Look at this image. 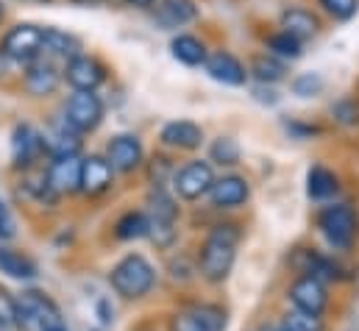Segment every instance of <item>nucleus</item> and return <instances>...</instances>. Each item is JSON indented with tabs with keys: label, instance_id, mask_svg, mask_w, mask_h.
<instances>
[{
	"label": "nucleus",
	"instance_id": "nucleus-1",
	"mask_svg": "<svg viewBox=\"0 0 359 331\" xmlns=\"http://www.w3.org/2000/svg\"><path fill=\"white\" fill-rule=\"evenodd\" d=\"M237 245H240V229L237 226H231V223L215 226L212 234L206 237L203 248H201V262H198L201 276L212 284H220L234 267Z\"/></svg>",
	"mask_w": 359,
	"mask_h": 331
},
{
	"label": "nucleus",
	"instance_id": "nucleus-2",
	"mask_svg": "<svg viewBox=\"0 0 359 331\" xmlns=\"http://www.w3.org/2000/svg\"><path fill=\"white\" fill-rule=\"evenodd\" d=\"M114 292H120L123 298H142L154 290L156 284V270L154 264L140 256V253H128L123 256L114 267H111V276H109Z\"/></svg>",
	"mask_w": 359,
	"mask_h": 331
},
{
	"label": "nucleus",
	"instance_id": "nucleus-3",
	"mask_svg": "<svg viewBox=\"0 0 359 331\" xmlns=\"http://www.w3.org/2000/svg\"><path fill=\"white\" fill-rule=\"evenodd\" d=\"M17 326H28L34 331H67L59 306L36 290L22 292V298L17 301Z\"/></svg>",
	"mask_w": 359,
	"mask_h": 331
},
{
	"label": "nucleus",
	"instance_id": "nucleus-4",
	"mask_svg": "<svg viewBox=\"0 0 359 331\" xmlns=\"http://www.w3.org/2000/svg\"><path fill=\"white\" fill-rule=\"evenodd\" d=\"M145 217H148V237L159 248H170L176 243V220H179L176 201L165 189H156L148 201V215Z\"/></svg>",
	"mask_w": 359,
	"mask_h": 331
},
{
	"label": "nucleus",
	"instance_id": "nucleus-5",
	"mask_svg": "<svg viewBox=\"0 0 359 331\" xmlns=\"http://www.w3.org/2000/svg\"><path fill=\"white\" fill-rule=\"evenodd\" d=\"M318 226L323 231V237L329 240L332 248H351L354 240H357V212L346 203H334V206H326L320 215H318Z\"/></svg>",
	"mask_w": 359,
	"mask_h": 331
},
{
	"label": "nucleus",
	"instance_id": "nucleus-6",
	"mask_svg": "<svg viewBox=\"0 0 359 331\" xmlns=\"http://www.w3.org/2000/svg\"><path fill=\"white\" fill-rule=\"evenodd\" d=\"M103 120V100L95 92H76L65 106V126L76 134H90Z\"/></svg>",
	"mask_w": 359,
	"mask_h": 331
},
{
	"label": "nucleus",
	"instance_id": "nucleus-7",
	"mask_svg": "<svg viewBox=\"0 0 359 331\" xmlns=\"http://www.w3.org/2000/svg\"><path fill=\"white\" fill-rule=\"evenodd\" d=\"M42 36H45V28L39 25H31V22H20L14 25L6 39H3V53L14 62H34L42 56Z\"/></svg>",
	"mask_w": 359,
	"mask_h": 331
},
{
	"label": "nucleus",
	"instance_id": "nucleus-8",
	"mask_svg": "<svg viewBox=\"0 0 359 331\" xmlns=\"http://www.w3.org/2000/svg\"><path fill=\"white\" fill-rule=\"evenodd\" d=\"M215 184V173L209 162H189L187 167H181L173 178V187H176V195L184 201H198L203 198Z\"/></svg>",
	"mask_w": 359,
	"mask_h": 331
},
{
	"label": "nucleus",
	"instance_id": "nucleus-9",
	"mask_svg": "<svg viewBox=\"0 0 359 331\" xmlns=\"http://www.w3.org/2000/svg\"><path fill=\"white\" fill-rule=\"evenodd\" d=\"M290 301L298 312H306V315H323L326 304H329V292L323 287L320 278H312V276H301L292 287H290Z\"/></svg>",
	"mask_w": 359,
	"mask_h": 331
},
{
	"label": "nucleus",
	"instance_id": "nucleus-10",
	"mask_svg": "<svg viewBox=\"0 0 359 331\" xmlns=\"http://www.w3.org/2000/svg\"><path fill=\"white\" fill-rule=\"evenodd\" d=\"M65 79L76 92H95L100 83L106 81V67L95 56H76L65 67Z\"/></svg>",
	"mask_w": 359,
	"mask_h": 331
},
{
	"label": "nucleus",
	"instance_id": "nucleus-11",
	"mask_svg": "<svg viewBox=\"0 0 359 331\" xmlns=\"http://www.w3.org/2000/svg\"><path fill=\"white\" fill-rule=\"evenodd\" d=\"M106 162L117 173H131L142 165V142L134 134H120L106 148Z\"/></svg>",
	"mask_w": 359,
	"mask_h": 331
},
{
	"label": "nucleus",
	"instance_id": "nucleus-12",
	"mask_svg": "<svg viewBox=\"0 0 359 331\" xmlns=\"http://www.w3.org/2000/svg\"><path fill=\"white\" fill-rule=\"evenodd\" d=\"M48 187L50 192L59 195H70L81 189V159L79 156H67V159H56L48 170Z\"/></svg>",
	"mask_w": 359,
	"mask_h": 331
},
{
	"label": "nucleus",
	"instance_id": "nucleus-13",
	"mask_svg": "<svg viewBox=\"0 0 359 331\" xmlns=\"http://www.w3.org/2000/svg\"><path fill=\"white\" fill-rule=\"evenodd\" d=\"M209 195H212V203L217 209H234V206H243L248 201L251 187L240 175H223V178H215Z\"/></svg>",
	"mask_w": 359,
	"mask_h": 331
},
{
	"label": "nucleus",
	"instance_id": "nucleus-14",
	"mask_svg": "<svg viewBox=\"0 0 359 331\" xmlns=\"http://www.w3.org/2000/svg\"><path fill=\"white\" fill-rule=\"evenodd\" d=\"M45 151V142H42V134L31 126H17L14 128V137H11V156H14V165L17 167H31Z\"/></svg>",
	"mask_w": 359,
	"mask_h": 331
},
{
	"label": "nucleus",
	"instance_id": "nucleus-15",
	"mask_svg": "<svg viewBox=\"0 0 359 331\" xmlns=\"http://www.w3.org/2000/svg\"><path fill=\"white\" fill-rule=\"evenodd\" d=\"M203 65H206V73H209L215 81L229 83V86H243L245 79H248V73H245L243 62H240L237 56L226 53V50H217V53L206 56V62H203Z\"/></svg>",
	"mask_w": 359,
	"mask_h": 331
},
{
	"label": "nucleus",
	"instance_id": "nucleus-16",
	"mask_svg": "<svg viewBox=\"0 0 359 331\" xmlns=\"http://www.w3.org/2000/svg\"><path fill=\"white\" fill-rule=\"evenodd\" d=\"M59 70H56V65L50 62V59H45V56H39V59H34V62H28V70H25V89L31 92V95H53L56 92V86H59Z\"/></svg>",
	"mask_w": 359,
	"mask_h": 331
},
{
	"label": "nucleus",
	"instance_id": "nucleus-17",
	"mask_svg": "<svg viewBox=\"0 0 359 331\" xmlns=\"http://www.w3.org/2000/svg\"><path fill=\"white\" fill-rule=\"evenodd\" d=\"M111 178H114V170L103 156H90L81 162V189L87 195L106 192L111 187Z\"/></svg>",
	"mask_w": 359,
	"mask_h": 331
},
{
	"label": "nucleus",
	"instance_id": "nucleus-18",
	"mask_svg": "<svg viewBox=\"0 0 359 331\" xmlns=\"http://www.w3.org/2000/svg\"><path fill=\"white\" fill-rule=\"evenodd\" d=\"M201 140H203L201 126H195V123H189V120H173V123H168V126L162 128V142H165L168 148L192 151V148L201 145Z\"/></svg>",
	"mask_w": 359,
	"mask_h": 331
},
{
	"label": "nucleus",
	"instance_id": "nucleus-19",
	"mask_svg": "<svg viewBox=\"0 0 359 331\" xmlns=\"http://www.w3.org/2000/svg\"><path fill=\"white\" fill-rule=\"evenodd\" d=\"M42 56H56V59H76L81 56V42L67 34V31H59V28H45V36H42Z\"/></svg>",
	"mask_w": 359,
	"mask_h": 331
},
{
	"label": "nucleus",
	"instance_id": "nucleus-20",
	"mask_svg": "<svg viewBox=\"0 0 359 331\" xmlns=\"http://www.w3.org/2000/svg\"><path fill=\"white\" fill-rule=\"evenodd\" d=\"M318 28H320L318 17H315L312 11H306V8H287V11L281 14V31L290 34L292 39H298V42L315 36Z\"/></svg>",
	"mask_w": 359,
	"mask_h": 331
},
{
	"label": "nucleus",
	"instance_id": "nucleus-21",
	"mask_svg": "<svg viewBox=\"0 0 359 331\" xmlns=\"http://www.w3.org/2000/svg\"><path fill=\"white\" fill-rule=\"evenodd\" d=\"M42 142H45V151L48 154H53L56 159H67V156H79V151H81V140H79V134L76 131H70L67 126H62V128H56L53 134H42Z\"/></svg>",
	"mask_w": 359,
	"mask_h": 331
},
{
	"label": "nucleus",
	"instance_id": "nucleus-22",
	"mask_svg": "<svg viewBox=\"0 0 359 331\" xmlns=\"http://www.w3.org/2000/svg\"><path fill=\"white\" fill-rule=\"evenodd\" d=\"M170 50H173V59H179L181 65L187 67H198L206 62V48L198 36H189V34H179L173 42H170Z\"/></svg>",
	"mask_w": 359,
	"mask_h": 331
},
{
	"label": "nucleus",
	"instance_id": "nucleus-23",
	"mask_svg": "<svg viewBox=\"0 0 359 331\" xmlns=\"http://www.w3.org/2000/svg\"><path fill=\"white\" fill-rule=\"evenodd\" d=\"M0 273H6L8 278H17V281H28V278H36V264L17 250L0 248Z\"/></svg>",
	"mask_w": 359,
	"mask_h": 331
},
{
	"label": "nucleus",
	"instance_id": "nucleus-24",
	"mask_svg": "<svg viewBox=\"0 0 359 331\" xmlns=\"http://www.w3.org/2000/svg\"><path fill=\"white\" fill-rule=\"evenodd\" d=\"M198 17L195 0H159V20L170 28H179L184 22H192Z\"/></svg>",
	"mask_w": 359,
	"mask_h": 331
},
{
	"label": "nucleus",
	"instance_id": "nucleus-25",
	"mask_svg": "<svg viewBox=\"0 0 359 331\" xmlns=\"http://www.w3.org/2000/svg\"><path fill=\"white\" fill-rule=\"evenodd\" d=\"M306 192H309V198H315V201L332 198V195L337 192V178H334V173L326 170V167H312L309 175H306Z\"/></svg>",
	"mask_w": 359,
	"mask_h": 331
},
{
	"label": "nucleus",
	"instance_id": "nucleus-26",
	"mask_svg": "<svg viewBox=\"0 0 359 331\" xmlns=\"http://www.w3.org/2000/svg\"><path fill=\"white\" fill-rule=\"evenodd\" d=\"M117 240H140L148 237V217L145 212H126L114 226Z\"/></svg>",
	"mask_w": 359,
	"mask_h": 331
},
{
	"label": "nucleus",
	"instance_id": "nucleus-27",
	"mask_svg": "<svg viewBox=\"0 0 359 331\" xmlns=\"http://www.w3.org/2000/svg\"><path fill=\"white\" fill-rule=\"evenodd\" d=\"M251 73H254V79H259L262 83H276L281 81L284 76H287V67H284V62H278L276 56H257L254 62H251Z\"/></svg>",
	"mask_w": 359,
	"mask_h": 331
},
{
	"label": "nucleus",
	"instance_id": "nucleus-28",
	"mask_svg": "<svg viewBox=\"0 0 359 331\" xmlns=\"http://www.w3.org/2000/svg\"><path fill=\"white\" fill-rule=\"evenodd\" d=\"M189 315L203 326L206 331H223L226 329V312L220 306H212V304H201V306H192Z\"/></svg>",
	"mask_w": 359,
	"mask_h": 331
},
{
	"label": "nucleus",
	"instance_id": "nucleus-29",
	"mask_svg": "<svg viewBox=\"0 0 359 331\" xmlns=\"http://www.w3.org/2000/svg\"><path fill=\"white\" fill-rule=\"evenodd\" d=\"M268 48H270V53L278 56V59H298V56H301V42L292 39L290 34H284V31L268 36Z\"/></svg>",
	"mask_w": 359,
	"mask_h": 331
},
{
	"label": "nucleus",
	"instance_id": "nucleus-30",
	"mask_svg": "<svg viewBox=\"0 0 359 331\" xmlns=\"http://www.w3.org/2000/svg\"><path fill=\"white\" fill-rule=\"evenodd\" d=\"M212 162H217V165H237L240 162V145L231 137H220L212 145Z\"/></svg>",
	"mask_w": 359,
	"mask_h": 331
},
{
	"label": "nucleus",
	"instance_id": "nucleus-31",
	"mask_svg": "<svg viewBox=\"0 0 359 331\" xmlns=\"http://www.w3.org/2000/svg\"><path fill=\"white\" fill-rule=\"evenodd\" d=\"M281 326L287 331H323V320L318 318V315H306V312H290L284 320H281Z\"/></svg>",
	"mask_w": 359,
	"mask_h": 331
},
{
	"label": "nucleus",
	"instance_id": "nucleus-32",
	"mask_svg": "<svg viewBox=\"0 0 359 331\" xmlns=\"http://www.w3.org/2000/svg\"><path fill=\"white\" fill-rule=\"evenodd\" d=\"M334 117H337V123H343V126H357L359 123V106L357 100H351V97H346V100H340V103H334Z\"/></svg>",
	"mask_w": 359,
	"mask_h": 331
},
{
	"label": "nucleus",
	"instance_id": "nucleus-33",
	"mask_svg": "<svg viewBox=\"0 0 359 331\" xmlns=\"http://www.w3.org/2000/svg\"><path fill=\"white\" fill-rule=\"evenodd\" d=\"M320 3H323V8H326L332 17H337V20L354 17L359 8V0H320Z\"/></svg>",
	"mask_w": 359,
	"mask_h": 331
},
{
	"label": "nucleus",
	"instance_id": "nucleus-34",
	"mask_svg": "<svg viewBox=\"0 0 359 331\" xmlns=\"http://www.w3.org/2000/svg\"><path fill=\"white\" fill-rule=\"evenodd\" d=\"M0 326H17V301L0 287Z\"/></svg>",
	"mask_w": 359,
	"mask_h": 331
},
{
	"label": "nucleus",
	"instance_id": "nucleus-35",
	"mask_svg": "<svg viewBox=\"0 0 359 331\" xmlns=\"http://www.w3.org/2000/svg\"><path fill=\"white\" fill-rule=\"evenodd\" d=\"M17 234V223H14V215L11 209L0 201V240H11Z\"/></svg>",
	"mask_w": 359,
	"mask_h": 331
},
{
	"label": "nucleus",
	"instance_id": "nucleus-36",
	"mask_svg": "<svg viewBox=\"0 0 359 331\" xmlns=\"http://www.w3.org/2000/svg\"><path fill=\"white\" fill-rule=\"evenodd\" d=\"M320 86H323V81H320L318 76H312V73H309V76H301V79H295V81H292V89H295L298 95H304V97L315 95Z\"/></svg>",
	"mask_w": 359,
	"mask_h": 331
},
{
	"label": "nucleus",
	"instance_id": "nucleus-37",
	"mask_svg": "<svg viewBox=\"0 0 359 331\" xmlns=\"http://www.w3.org/2000/svg\"><path fill=\"white\" fill-rule=\"evenodd\" d=\"M173 331H206L189 312H181V315H176L173 318V326H170Z\"/></svg>",
	"mask_w": 359,
	"mask_h": 331
},
{
	"label": "nucleus",
	"instance_id": "nucleus-38",
	"mask_svg": "<svg viewBox=\"0 0 359 331\" xmlns=\"http://www.w3.org/2000/svg\"><path fill=\"white\" fill-rule=\"evenodd\" d=\"M126 3H131V6H151V3H156V0H126Z\"/></svg>",
	"mask_w": 359,
	"mask_h": 331
},
{
	"label": "nucleus",
	"instance_id": "nucleus-39",
	"mask_svg": "<svg viewBox=\"0 0 359 331\" xmlns=\"http://www.w3.org/2000/svg\"><path fill=\"white\" fill-rule=\"evenodd\" d=\"M268 331H287L284 326H273V329H268Z\"/></svg>",
	"mask_w": 359,
	"mask_h": 331
},
{
	"label": "nucleus",
	"instance_id": "nucleus-40",
	"mask_svg": "<svg viewBox=\"0 0 359 331\" xmlns=\"http://www.w3.org/2000/svg\"><path fill=\"white\" fill-rule=\"evenodd\" d=\"M0 20H3V3H0Z\"/></svg>",
	"mask_w": 359,
	"mask_h": 331
},
{
	"label": "nucleus",
	"instance_id": "nucleus-41",
	"mask_svg": "<svg viewBox=\"0 0 359 331\" xmlns=\"http://www.w3.org/2000/svg\"><path fill=\"white\" fill-rule=\"evenodd\" d=\"M0 331H8V329H6V326H0Z\"/></svg>",
	"mask_w": 359,
	"mask_h": 331
}]
</instances>
